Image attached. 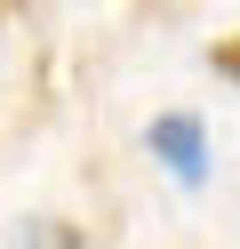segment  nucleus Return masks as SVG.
<instances>
[{
	"instance_id": "f03ea898",
	"label": "nucleus",
	"mask_w": 240,
	"mask_h": 249,
	"mask_svg": "<svg viewBox=\"0 0 240 249\" xmlns=\"http://www.w3.org/2000/svg\"><path fill=\"white\" fill-rule=\"evenodd\" d=\"M216 72H224V81H240V33H232V40L216 49Z\"/></svg>"
},
{
	"instance_id": "7ed1b4c3",
	"label": "nucleus",
	"mask_w": 240,
	"mask_h": 249,
	"mask_svg": "<svg viewBox=\"0 0 240 249\" xmlns=\"http://www.w3.org/2000/svg\"><path fill=\"white\" fill-rule=\"evenodd\" d=\"M56 249H88V241H80V233H72V225H64V233H56Z\"/></svg>"
},
{
	"instance_id": "20e7f679",
	"label": "nucleus",
	"mask_w": 240,
	"mask_h": 249,
	"mask_svg": "<svg viewBox=\"0 0 240 249\" xmlns=\"http://www.w3.org/2000/svg\"><path fill=\"white\" fill-rule=\"evenodd\" d=\"M0 24H8V17H0Z\"/></svg>"
},
{
	"instance_id": "f257e3e1",
	"label": "nucleus",
	"mask_w": 240,
	"mask_h": 249,
	"mask_svg": "<svg viewBox=\"0 0 240 249\" xmlns=\"http://www.w3.org/2000/svg\"><path fill=\"white\" fill-rule=\"evenodd\" d=\"M144 153H160V169H168L176 185H208V121L184 113V105L144 121Z\"/></svg>"
}]
</instances>
